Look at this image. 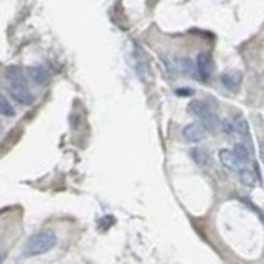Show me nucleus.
Here are the masks:
<instances>
[{
    "mask_svg": "<svg viewBox=\"0 0 264 264\" xmlns=\"http://www.w3.org/2000/svg\"><path fill=\"white\" fill-rule=\"evenodd\" d=\"M182 136L185 139L187 142H192V144H196V142H202L205 139V129L202 124H188L182 129Z\"/></svg>",
    "mask_w": 264,
    "mask_h": 264,
    "instance_id": "nucleus-3",
    "label": "nucleus"
},
{
    "mask_svg": "<svg viewBox=\"0 0 264 264\" xmlns=\"http://www.w3.org/2000/svg\"><path fill=\"white\" fill-rule=\"evenodd\" d=\"M219 162H222V165L225 168H228L230 172H239L241 168H243L239 164V160L236 159V156H234V152L230 149L219 150Z\"/></svg>",
    "mask_w": 264,
    "mask_h": 264,
    "instance_id": "nucleus-5",
    "label": "nucleus"
},
{
    "mask_svg": "<svg viewBox=\"0 0 264 264\" xmlns=\"http://www.w3.org/2000/svg\"><path fill=\"white\" fill-rule=\"evenodd\" d=\"M132 63H134V71L136 75L141 78L142 83H150L152 81V71L149 66V60L141 47L132 45Z\"/></svg>",
    "mask_w": 264,
    "mask_h": 264,
    "instance_id": "nucleus-2",
    "label": "nucleus"
},
{
    "mask_svg": "<svg viewBox=\"0 0 264 264\" xmlns=\"http://www.w3.org/2000/svg\"><path fill=\"white\" fill-rule=\"evenodd\" d=\"M0 114L5 117H12L15 116V109L10 104V101L7 99V96H2V101H0Z\"/></svg>",
    "mask_w": 264,
    "mask_h": 264,
    "instance_id": "nucleus-17",
    "label": "nucleus"
},
{
    "mask_svg": "<svg viewBox=\"0 0 264 264\" xmlns=\"http://www.w3.org/2000/svg\"><path fill=\"white\" fill-rule=\"evenodd\" d=\"M195 68L198 71V75L202 76L203 81H207L210 78V73H211V58L207 53H198Z\"/></svg>",
    "mask_w": 264,
    "mask_h": 264,
    "instance_id": "nucleus-6",
    "label": "nucleus"
},
{
    "mask_svg": "<svg viewBox=\"0 0 264 264\" xmlns=\"http://www.w3.org/2000/svg\"><path fill=\"white\" fill-rule=\"evenodd\" d=\"M56 245V234L51 230H41L32 234L24 246L25 256H38L45 254L50 249H53Z\"/></svg>",
    "mask_w": 264,
    "mask_h": 264,
    "instance_id": "nucleus-1",
    "label": "nucleus"
},
{
    "mask_svg": "<svg viewBox=\"0 0 264 264\" xmlns=\"http://www.w3.org/2000/svg\"><path fill=\"white\" fill-rule=\"evenodd\" d=\"M233 152H234V156H236V159L239 160V164H241V165L246 164L248 160H249V150H248V145H245V144H236V145H234Z\"/></svg>",
    "mask_w": 264,
    "mask_h": 264,
    "instance_id": "nucleus-16",
    "label": "nucleus"
},
{
    "mask_svg": "<svg viewBox=\"0 0 264 264\" xmlns=\"http://www.w3.org/2000/svg\"><path fill=\"white\" fill-rule=\"evenodd\" d=\"M28 75H30L32 81L38 86H43L50 81V73L43 66H30L28 68Z\"/></svg>",
    "mask_w": 264,
    "mask_h": 264,
    "instance_id": "nucleus-7",
    "label": "nucleus"
},
{
    "mask_svg": "<svg viewBox=\"0 0 264 264\" xmlns=\"http://www.w3.org/2000/svg\"><path fill=\"white\" fill-rule=\"evenodd\" d=\"M7 79H9L10 86H25V76L18 66H9L5 73Z\"/></svg>",
    "mask_w": 264,
    "mask_h": 264,
    "instance_id": "nucleus-8",
    "label": "nucleus"
},
{
    "mask_svg": "<svg viewBox=\"0 0 264 264\" xmlns=\"http://www.w3.org/2000/svg\"><path fill=\"white\" fill-rule=\"evenodd\" d=\"M200 124L203 126V129H207V130H216L222 122H219L218 116L213 111H210V113L205 114L203 117H200Z\"/></svg>",
    "mask_w": 264,
    "mask_h": 264,
    "instance_id": "nucleus-10",
    "label": "nucleus"
},
{
    "mask_svg": "<svg viewBox=\"0 0 264 264\" xmlns=\"http://www.w3.org/2000/svg\"><path fill=\"white\" fill-rule=\"evenodd\" d=\"M222 129H223V132L226 136H233L234 132H236V130H234V124H233L231 119H223L222 121Z\"/></svg>",
    "mask_w": 264,
    "mask_h": 264,
    "instance_id": "nucleus-18",
    "label": "nucleus"
},
{
    "mask_svg": "<svg viewBox=\"0 0 264 264\" xmlns=\"http://www.w3.org/2000/svg\"><path fill=\"white\" fill-rule=\"evenodd\" d=\"M239 78H241L239 73H226L222 78V83L228 87V90H234V87H238L239 84Z\"/></svg>",
    "mask_w": 264,
    "mask_h": 264,
    "instance_id": "nucleus-15",
    "label": "nucleus"
},
{
    "mask_svg": "<svg viewBox=\"0 0 264 264\" xmlns=\"http://www.w3.org/2000/svg\"><path fill=\"white\" fill-rule=\"evenodd\" d=\"M239 175V182L243 183L245 187H254L256 182H258V177H256V172L251 170V168H241V170L238 172Z\"/></svg>",
    "mask_w": 264,
    "mask_h": 264,
    "instance_id": "nucleus-11",
    "label": "nucleus"
},
{
    "mask_svg": "<svg viewBox=\"0 0 264 264\" xmlns=\"http://www.w3.org/2000/svg\"><path fill=\"white\" fill-rule=\"evenodd\" d=\"M160 60H162L164 70L167 71V75H168V76H172V78H173L175 75H177V71H179V64H177V61H175L172 56H168V55L162 53V55H160Z\"/></svg>",
    "mask_w": 264,
    "mask_h": 264,
    "instance_id": "nucleus-14",
    "label": "nucleus"
},
{
    "mask_svg": "<svg viewBox=\"0 0 264 264\" xmlns=\"http://www.w3.org/2000/svg\"><path fill=\"white\" fill-rule=\"evenodd\" d=\"M233 124H234V130H236V134L243 139H248L249 136V124L248 121L245 119L243 116H236L233 119Z\"/></svg>",
    "mask_w": 264,
    "mask_h": 264,
    "instance_id": "nucleus-13",
    "label": "nucleus"
},
{
    "mask_svg": "<svg viewBox=\"0 0 264 264\" xmlns=\"http://www.w3.org/2000/svg\"><path fill=\"white\" fill-rule=\"evenodd\" d=\"M177 94L179 96H192L193 90H190V87H187V90H177Z\"/></svg>",
    "mask_w": 264,
    "mask_h": 264,
    "instance_id": "nucleus-19",
    "label": "nucleus"
},
{
    "mask_svg": "<svg viewBox=\"0 0 264 264\" xmlns=\"http://www.w3.org/2000/svg\"><path fill=\"white\" fill-rule=\"evenodd\" d=\"M188 111L192 113V114H195L198 119H200V117H203L207 113H210L211 111V107L207 104V102L205 101H192L190 102V106H188Z\"/></svg>",
    "mask_w": 264,
    "mask_h": 264,
    "instance_id": "nucleus-12",
    "label": "nucleus"
},
{
    "mask_svg": "<svg viewBox=\"0 0 264 264\" xmlns=\"http://www.w3.org/2000/svg\"><path fill=\"white\" fill-rule=\"evenodd\" d=\"M261 153H262V160H264V144H262V147H261Z\"/></svg>",
    "mask_w": 264,
    "mask_h": 264,
    "instance_id": "nucleus-20",
    "label": "nucleus"
},
{
    "mask_svg": "<svg viewBox=\"0 0 264 264\" xmlns=\"http://www.w3.org/2000/svg\"><path fill=\"white\" fill-rule=\"evenodd\" d=\"M9 93H10L12 99L17 101L18 104L30 106V104H33V101H35V96L30 91H28L27 86H10Z\"/></svg>",
    "mask_w": 264,
    "mask_h": 264,
    "instance_id": "nucleus-4",
    "label": "nucleus"
},
{
    "mask_svg": "<svg viewBox=\"0 0 264 264\" xmlns=\"http://www.w3.org/2000/svg\"><path fill=\"white\" fill-rule=\"evenodd\" d=\"M190 157L193 159V162L198 165V167H208L210 164V156H208V152L202 149V147H193V149H190Z\"/></svg>",
    "mask_w": 264,
    "mask_h": 264,
    "instance_id": "nucleus-9",
    "label": "nucleus"
}]
</instances>
